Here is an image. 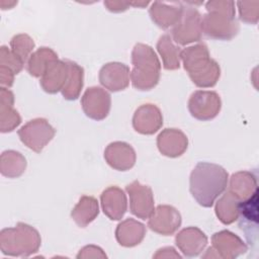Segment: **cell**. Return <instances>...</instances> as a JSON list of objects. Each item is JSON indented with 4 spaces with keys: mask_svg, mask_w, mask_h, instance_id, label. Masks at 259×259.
Segmentation results:
<instances>
[{
    "mask_svg": "<svg viewBox=\"0 0 259 259\" xmlns=\"http://www.w3.org/2000/svg\"><path fill=\"white\" fill-rule=\"evenodd\" d=\"M229 174L222 166L199 162L189 178V190L196 202L203 207H211L217 198L227 189Z\"/></svg>",
    "mask_w": 259,
    "mask_h": 259,
    "instance_id": "1",
    "label": "cell"
},
{
    "mask_svg": "<svg viewBox=\"0 0 259 259\" xmlns=\"http://www.w3.org/2000/svg\"><path fill=\"white\" fill-rule=\"evenodd\" d=\"M206 13L201 16V30L210 38L230 40L234 38L240 25L236 19L234 1H208Z\"/></svg>",
    "mask_w": 259,
    "mask_h": 259,
    "instance_id": "2",
    "label": "cell"
},
{
    "mask_svg": "<svg viewBox=\"0 0 259 259\" xmlns=\"http://www.w3.org/2000/svg\"><path fill=\"white\" fill-rule=\"evenodd\" d=\"M181 60L184 70L197 87H213L220 79L221 68L217 61L210 58L205 44L188 47L181 52Z\"/></svg>",
    "mask_w": 259,
    "mask_h": 259,
    "instance_id": "3",
    "label": "cell"
},
{
    "mask_svg": "<svg viewBox=\"0 0 259 259\" xmlns=\"http://www.w3.org/2000/svg\"><path fill=\"white\" fill-rule=\"evenodd\" d=\"M132 64L130 77L134 88L147 91L159 83L161 63L152 47L141 42L136 44L132 52Z\"/></svg>",
    "mask_w": 259,
    "mask_h": 259,
    "instance_id": "4",
    "label": "cell"
},
{
    "mask_svg": "<svg viewBox=\"0 0 259 259\" xmlns=\"http://www.w3.org/2000/svg\"><path fill=\"white\" fill-rule=\"evenodd\" d=\"M40 244L39 233L24 223H18L15 227L0 232V249L4 255L28 257L38 251Z\"/></svg>",
    "mask_w": 259,
    "mask_h": 259,
    "instance_id": "5",
    "label": "cell"
},
{
    "mask_svg": "<svg viewBox=\"0 0 259 259\" xmlns=\"http://www.w3.org/2000/svg\"><path fill=\"white\" fill-rule=\"evenodd\" d=\"M182 14L171 29V37L177 45L185 46L201 39V14L195 7L201 3L182 2Z\"/></svg>",
    "mask_w": 259,
    "mask_h": 259,
    "instance_id": "6",
    "label": "cell"
},
{
    "mask_svg": "<svg viewBox=\"0 0 259 259\" xmlns=\"http://www.w3.org/2000/svg\"><path fill=\"white\" fill-rule=\"evenodd\" d=\"M20 141L30 150L40 153L42 149L53 140L56 131L46 118L37 117L27 121L18 132Z\"/></svg>",
    "mask_w": 259,
    "mask_h": 259,
    "instance_id": "7",
    "label": "cell"
},
{
    "mask_svg": "<svg viewBox=\"0 0 259 259\" xmlns=\"http://www.w3.org/2000/svg\"><path fill=\"white\" fill-rule=\"evenodd\" d=\"M190 114L202 121L214 118L222 108V100L215 91L197 90L194 91L188 100Z\"/></svg>",
    "mask_w": 259,
    "mask_h": 259,
    "instance_id": "8",
    "label": "cell"
},
{
    "mask_svg": "<svg viewBox=\"0 0 259 259\" xmlns=\"http://www.w3.org/2000/svg\"><path fill=\"white\" fill-rule=\"evenodd\" d=\"M125 191L130 196L131 212L139 219H149L155 209L154 194L151 187L135 180L125 186Z\"/></svg>",
    "mask_w": 259,
    "mask_h": 259,
    "instance_id": "9",
    "label": "cell"
},
{
    "mask_svg": "<svg viewBox=\"0 0 259 259\" xmlns=\"http://www.w3.org/2000/svg\"><path fill=\"white\" fill-rule=\"evenodd\" d=\"M81 105L84 113L89 118L102 120L109 113L111 97L105 89L93 86L84 92L81 98Z\"/></svg>",
    "mask_w": 259,
    "mask_h": 259,
    "instance_id": "10",
    "label": "cell"
},
{
    "mask_svg": "<svg viewBox=\"0 0 259 259\" xmlns=\"http://www.w3.org/2000/svg\"><path fill=\"white\" fill-rule=\"evenodd\" d=\"M180 212L172 205H158L148 219V227L155 233L170 236L181 226Z\"/></svg>",
    "mask_w": 259,
    "mask_h": 259,
    "instance_id": "11",
    "label": "cell"
},
{
    "mask_svg": "<svg viewBox=\"0 0 259 259\" xmlns=\"http://www.w3.org/2000/svg\"><path fill=\"white\" fill-rule=\"evenodd\" d=\"M211 247L219 258L235 259L248 250L247 245L236 234L224 230L214 233L211 237Z\"/></svg>",
    "mask_w": 259,
    "mask_h": 259,
    "instance_id": "12",
    "label": "cell"
},
{
    "mask_svg": "<svg viewBox=\"0 0 259 259\" xmlns=\"http://www.w3.org/2000/svg\"><path fill=\"white\" fill-rule=\"evenodd\" d=\"M130 68L119 62L103 65L99 71V82L107 90L117 92L127 88L130 84Z\"/></svg>",
    "mask_w": 259,
    "mask_h": 259,
    "instance_id": "13",
    "label": "cell"
},
{
    "mask_svg": "<svg viewBox=\"0 0 259 259\" xmlns=\"http://www.w3.org/2000/svg\"><path fill=\"white\" fill-rule=\"evenodd\" d=\"M162 124V112L155 104H143L134 113L133 127L142 135H153L161 128Z\"/></svg>",
    "mask_w": 259,
    "mask_h": 259,
    "instance_id": "14",
    "label": "cell"
},
{
    "mask_svg": "<svg viewBox=\"0 0 259 259\" xmlns=\"http://www.w3.org/2000/svg\"><path fill=\"white\" fill-rule=\"evenodd\" d=\"M104 159L111 168L118 171H127L135 166L137 156L130 144L113 142L105 148Z\"/></svg>",
    "mask_w": 259,
    "mask_h": 259,
    "instance_id": "15",
    "label": "cell"
},
{
    "mask_svg": "<svg viewBox=\"0 0 259 259\" xmlns=\"http://www.w3.org/2000/svg\"><path fill=\"white\" fill-rule=\"evenodd\" d=\"M175 244L184 256L196 257L206 247L207 237L197 227H187L176 235Z\"/></svg>",
    "mask_w": 259,
    "mask_h": 259,
    "instance_id": "16",
    "label": "cell"
},
{
    "mask_svg": "<svg viewBox=\"0 0 259 259\" xmlns=\"http://www.w3.org/2000/svg\"><path fill=\"white\" fill-rule=\"evenodd\" d=\"M157 147L162 155L177 158L187 150L188 139L180 130L165 128L157 138Z\"/></svg>",
    "mask_w": 259,
    "mask_h": 259,
    "instance_id": "17",
    "label": "cell"
},
{
    "mask_svg": "<svg viewBox=\"0 0 259 259\" xmlns=\"http://www.w3.org/2000/svg\"><path fill=\"white\" fill-rule=\"evenodd\" d=\"M183 10L182 2H160L152 3L149 14L152 21L163 29L173 27L180 19Z\"/></svg>",
    "mask_w": 259,
    "mask_h": 259,
    "instance_id": "18",
    "label": "cell"
},
{
    "mask_svg": "<svg viewBox=\"0 0 259 259\" xmlns=\"http://www.w3.org/2000/svg\"><path fill=\"white\" fill-rule=\"evenodd\" d=\"M101 207L106 217L112 221L121 220L127 209L124 191L117 186H109L100 195Z\"/></svg>",
    "mask_w": 259,
    "mask_h": 259,
    "instance_id": "19",
    "label": "cell"
},
{
    "mask_svg": "<svg viewBox=\"0 0 259 259\" xmlns=\"http://www.w3.org/2000/svg\"><path fill=\"white\" fill-rule=\"evenodd\" d=\"M69 75L68 60H56L52 62L44 75L40 77L39 84L44 91L50 94H55L62 91Z\"/></svg>",
    "mask_w": 259,
    "mask_h": 259,
    "instance_id": "20",
    "label": "cell"
},
{
    "mask_svg": "<svg viewBox=\"0 0 259 259\" xmlns=\"http://www.w3.org/2000/svg\"><path fill=\"white\" fill-rule=\"evenodd\" d=\"M146 227L135 219H126L120 222L115 229V238L123 247H135L145 238Z\"/></svg>",
    "mask_w": 259,
    "mask_h": 259,
    "instance_id": "21",
    "label": "cell"
},
{
    "mask_svg": "<svg viewBox=\"0 0 259 259\" xmlns=\"http://www.w3.org/2000/svg\"><path fill=\"white\" fill-rule=\"evenodd\" d=\"M0 132L9 133L12 132L16 126L21 122V117L17 110L13 108L14 104V95L13 93L5 88L1 87L0 89Z\"/></svg>",
    "mask_w": 259,
    "mask_h": 259,
    "instance_id": "22",
    "label": "cell"
},
{
    "mask_svg": "<svg viewBox=\"0 0 259 259\" xmlns=\"http://www.w3.org/2000/svg\"><path fill=\"white\" fill-rule=\"evenodd\" d=\"M240 201L250 198L258 191L256 176L249 171H239L230 178L229 190Z\"/></svg>",
    "mask_w": 259,
    "mask_h": 259,
    "instance_id": "23",
    "label": "cell"
},
{
    "mask_svg": "<svg viewBox=\"0 0 259 259\" xmlns=\"http://www.w3.org/2000/svg\"><path fill=\"white\" fill-rule=\"evenodd\" d=\"M98 213L99 205L97 199L90 195H83L72 209L71 217L80 228H85L97 218Z\"/></svg>",
    "mask_w": 259,
    "mask_h": 259,
    "instance_id": "24",
    "label": "cell"
},
{
    "mask_svg": "<svg viewBox=\"0 0 259 259\" xmlns=\"http://www.w3.org/2000/svg\"><path fill=\"white\" fill-rule=\"evenodd\" d=\"M157 51L160 54L165 70H177L180 68L181 48L174 44L169 33L160 36L157 42Z\"/></svg>",
    "mask_w": 259,
    "mask_h": 259,
    "instance_id": "25",
    "label": "cell"
},
{
    "mask_svg": "<svg viewBox=\"0 0 259 259\" xmlns=\"http://www.w3.org/2000/svg\"><path fill=\"white\" fill-rule=\"evenodd\" d=\"M69 75L64 88L62 89V95L67 100H76L81 93L84 84V69L77 63L68 60Z\"/></svg>",
    "mask_w": 259,
    "mask_h": 259,
    "instance_id": "26",
    "label": "cell"
},
{
    "mask_svg": "<svg viewBox=\"0 0 259 259\" xmlns=\"http://www.w3.org/2000/svg\"><path fill=\"white\" fill-rule=\"evenodd\" d=\"M56 60H58V55L55 51L41 47L30 55L27 61V71L35 78L41 77L49 65Z\"/></svg>",
    "mask_w": 259,
    "mask_h": 259,
    "instance_id": "27",
    "label": "cell"
},
{
    "mask_svg": "<svg viewBox=\"0 0 259 259\" xmlns=\"http://www.w3.org/2000/svg\"><path fill=\"white\" fill-rule=\"evenodd\" d=\"M240 200L230 191L226 192L215 203V214L224 225H231L239 219Z\"/></svg>",
    "mask_w": 259,
    "mask_h": 259,
    "instance_id": "28",
    "label": "cell"
},
{
    "mask_svg": "<svg viewBox=\"0 0 259 259\" xmlns=\"http://www.w3.org/2000/svg\"><path fill=\"white\" fill-rule=\"evenodd\" d=\"M26 160L16 151L8 150L1 154L0 171L1 174L8 178H17L25 171Z\"/></svg>",
    "mask_w": 259,
    "mask_h": 259,
    "instance_id": "29",
    "label": "cell"
},
{
    "mask_svg": "<svg viewBox=\"0 0 259 259\" xmlns=\"http://www.w3.org/2000/svg\"><path fill=\"white\" fill-rule=\"evenodd\" d=\"M11 52L23 63L25 64L30 55L32 54V50L34 49V41L33 39L25 34L20 33L14 35L10 40Z\"/></svg>",
    "mask_w": 259,
    "mask_h": 259,
    "instance_id": "30",
    "label": "cell"
},
{
    "mask_svg": "<svg viewBox=\"0 0 259 259\" xmlns=\"http://www.w3.org/2000/svg\"><path fill=\"white\" fill-rule=\"evenodd\" d=\"M240 19L249 24H256L259 19V1H239Z\"/></svg>",
    "mask_w": 259,
    "mask_h": 259,
    "instance_id": "31",
    "label": "cell"
},
{
    "mask_svg": "<svg viewBox=\"0 0 259 259\" xmlns=\"http://www.w3.org/2000/svg\"><path fill=\"white\" fill-rule=\"evenodd\" d=\"M23 65L24 64L7 47L2 46L0 48V66L8 68L14 74H18L22 70Z\"/></svg>",
    "mask_w": 259,
    "mask_h": 259,
    "instance_id": "32",
    "label": "cell"
},
{
    "mask_svg": "<svg viewBox=\"0 0 259 259\" xmlns=\"http://www.w3.org/2000/svg\"><path fill=\"white\" fill-rule=\"evenodd\" d=\"M149 1L146 2H123V1H104L103 4L107 10L111 12H122L126 10L130 6L135 7H145L149 4Z\"/></svg>",
    "mask_w": 259,
    "mask_h": 259,
    "instance_id": "33",
    "label": "cell"
},
{
    "mask_svg": "<svg viewBox=\"0 0 259 259\" xmlns=\"http://www.w3.org/2000/svg\"><path fill=\"white\" fill-rule=\"evenodd\" d=\"M106 254L103 252V250L95 245H88L83 247L78 255L77 258H106Z\"/></svg>",
    "mask_w": 259,
    "mask_h": 259,
    "instance_id": "34",
    "label": "cell"
},
{
    "mask_svg": "<svg viewBox=\"0 0 259 259\" xmlns=\"http://www.w3.org/2000/svg\"><path fill=\"white\" fill-rule=\"evenodd\" d=\"M153 258H181V256L176 252L173 247H164L159 249L156 254L153 255Z\"/></svg>",
    "mask_w": 259,
    "mask_h": 259,
    "instance_id": "35",
    "label": "cell"
}]
</instances>
